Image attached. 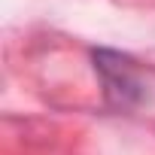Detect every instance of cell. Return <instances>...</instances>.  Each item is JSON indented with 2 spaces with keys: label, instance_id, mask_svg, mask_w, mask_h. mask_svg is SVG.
<instances>
[{
  "label": "cell",
  "instance_id": "6da1fadb",
  "mask_svg": "<svg viewBox=\"0 0 155 155\" xmlns=\"http://www.w3.org/2000/svg\"><path fill=\"white\" fill-rule=\"evenodd\" d=\"M91 61L104 79V94L110 107L131 110L146 97V73L131 55H122L113 49H94Z\"/></svg>",
  "mask_w": 155,
  "mask_h": 155
}]
</instances>
